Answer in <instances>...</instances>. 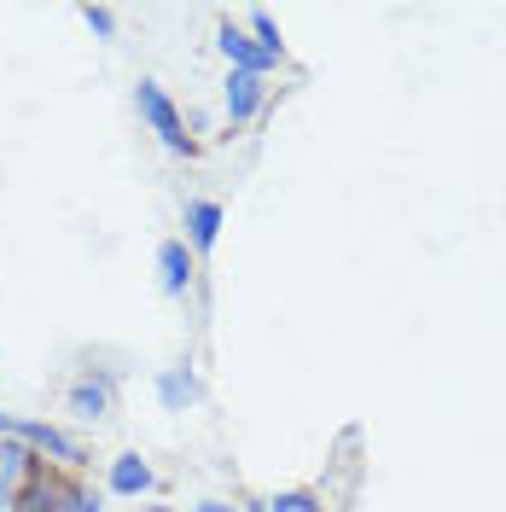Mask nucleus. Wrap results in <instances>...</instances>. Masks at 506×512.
Returning a JSON list of instances; mask_svg holds the SVG:
<instances>
[{
    "label": "nucleus",
    "mask_w": 506,
    "mask_h": 512,
    "mask_svg": "<svg viewBox=\"0 0 506 512\" xmlns=\"http://www.w3.org/2000/svg\"><path fill=\"white\" fill-rule=\"evenodd\" d=\"M134 105H140V117L152 123V134H158L175 158H192V134H187V123H181V111H175V99L163 94L158 82H140V88H134Z\"/></svg>",
    "instance_id": "obj_1"
},
{
    "label": "nucleus",
    "mask_w": 506,
    "mask_h": 512,
    "mask_svg": "<svg viewBox=\"0 0 506 512\" xmlns=\"http://www.w3.org/2000/svg\"><path fill=\"white\" fill-rule=\"evenodd\" d=\"M0 437H12V443L35 448V454H53V460H64V466H76V460H82V443H76V437H64L59 425H47V419L0 414Z\"/></svg>",
    "instance_id": "obj_2"
},
{
    "label": "nucleus",
    "mask_w": 506,
    "mask_h": 512,
    "mask_svg": "<svg viewBox=\"0 0 506 512\" xmlns=\"http://www.w3.org/2000/svg\"><path fill=\"white\" fill-rule=\"evenodd\" d=\"M30 478H35V448L0 437V512L18 507V495L30 489Z\"/></svg>",
    "instance_id": "obj_3"
},
{
    "label": "nucleus",
    "mask_w": 506,
    "mask_h": 512,
    "mask_svg": "<svg viewBox=\"0 0 506 512\" xmlns=\"http://www.w3.org/2000/svg\"><path fill=\"white\" fill-rule=\"evenodd\" d=\"M158 286H163V297H187V286H192V251L181 245V239L158 245Z\"/></svg>",
    "instance_id": "obj_4"
},
{
    "label": "nucleus",
    "mask_w": 506,
    "mask_h": 512,
    "mask_svg": "<svg viewBox=\"0 0 506 512\" xmlns=\"http://www.w3.org/2000/svg\"><path fill=\"white\" fill-rule=\"evenodd\" d=\"M216 41H222V53H227V64H233V70H251V76L274 70V59H268V53L256 47L251 35H239V30H233V24H222V30H216Z\"/></svg>",
    "instance_id": "obj_5"
},
{
    "label": "nucleus",
    "mask_w": 506,
    "mask_h": 512,
    "mask_svg": "<svg viewBox=\"0 0 506 512\" xmlns=\"http://www.w3.org/2000/svg\"><path fill=\"white\" fill-rule=\"evenodd\" d=\"M256 105H262V76L233 70V76H227V117H233V123H251Z\"/></svg>",
    "instance_id": "obj_6"
},
{
    "label": "nucleus",
    "mask_w": 506,
    "mask_h": 512,
    "mask_svg": "<svg viewBox=\"0 0 506 512\" xmlns=\"http://www.w3.org/2000/svg\"><path fill=\"white\" fill-rule=\"evenodd\" d=\"M158 396H163L169 414H187L192 402H198V379H192V367H169V373L158 379Z\"/></svg>",
    "instance_id": "obj_7"
},
{
    "label": "nucleus",
    "mask_w": 506,
    "mask_h": 512,
    "mask_svg": "<svg viewBox=\"0 0 506 512\" xmlns=\"http://www.w3.org/2000/svg\"><path fill=\"white\" fill-rule=\"evenodd\" d=\"M187 233H192V251H210V245L222 239V210L204 204V198H192L187 204Z\"/></svg>",
    "instance_id": "obj_8"
},
{
    "label": "nucleus",
    "mask_w": 506,
    "mask_h": 512,
    "mask_svg": "<svg viewBox=\"0 0 506 512\" xmlns=\"http://www.w3.org/2000/svg\"><path fill=\"white\" fill-rule=\"evenodd\" d=\"M111 489H117V495H146V489H152V466H146L140 454H117V460H111Z\"/></svg>",
    "instance_id": "obj_9"
},
{
    "label": "nucleus",
    "mask_w": 506,
    "mask_h": 512,
    "mask_svg": "<svg viewBox=\"0 0 506 512\" xmlns=\"http://www.w3.org/2000/svg\"><path fill=\"white\" fill-rule=\"evenodd\" d=\"M70 408L82 419H99L111 408V390H105V384H76V390H70Z\"/></svg>",
    "instance_id": "obj_10"
},
{
    "label": "nucleus",
    "mask_w": 506,
    "mask_h": 512,
    "mask_svg": "<svg viewBox=\"0 0 506 512\" xmlns=\"http://www.w3.org/2000/svg\"><path fill=\"white\" fill-rule=\"evenodd\" d=\"M12 512H59V489H53L47 478H30V489L18 495V507Z\"/></svg>",
    "instance_id": "obj_11"
},
{
    "label": "nucleus",
    "mask_w": 506,
    "mask_h": 512,
    "mask_svg": "<svg viewBox=\"0 0 506 512\" xmlns=\"http://www.w3.org/2000/svg\"><path fill=\"white\" fill-rule=\"evenodd\" d=\"M251 30H256V47H262V53H268V59L280 64V30H274V18H268V12H251Z\"/></svg>",
    "instance_id": "obj_12"
},
{
    "label": "nucleus",
    "mask_w": 506,
    "mask_h": 512,
    "mask_svg": "<svg viewBox=\"0 0 506 512\" xmlns=\"http://www.w3.org/2000/svg\"><path fill=\"white\" fill-rule=\"evenodd\" d=\"M274 512H326V507H320L309 489H291V495H280V501H274Z\"/></svg>",
    "instance_id": "obj_13"
},
{
    "label": "nucleus",
    "mask_w": 506,
    "mask_h": 512,
    "mask_svg": "<svg viewBox=\"0 0 506 512\" xmlns=\"http://www.w3.org/2000/svg\"><path fill=\"white\" fill-rule=\"evenodd\" d=\"M82 24L94 35H117V18H111V6H82Z\"/></svg>",
    "instance_id": "obj_14"
},
{
    "label": "nucleus",
    "mask_w": 506,
    "mask_h": 512,
    "mask_svg": "<svg viewBox=\"0 0 506 512\" xmlns=\"http://www.w3.org/2000/svg\"><path fill=\"white\" fill-rule=\"evenodd\" d=\"M59 512H99V501H94V495H64Z\"/></svg>",
    "instance_id": "obj_15"
},
{
    "label": "nucleus",
    "mask_w": 506,
    "mask_h": 512,
    "mask_svg": "<svg viewBox=\"0 0 506 512\" xmlns=\"http://www.w3.org/2000/svg\"><path fill=\"white\" fill-rule=\"evenodd\" d=\"M198 512H239V507H222V501H198Z\"/></svg>",
    "instance_id": "obj_16"
},
{
    "label": "nucleus",
    "mask_w": 506,
    "mask_h": 512,
    "mask_svg": "<svg viewBox=\"0 0 506 512\" xmlns=\"http://www.w3.org/2000/svg\"><path fill=\"white\" fill-rule=\"evenodd\" d=\"M140 512H169V507H140Z\"/></svg>",
    "instance_id": "obj_17"
}]
</instances>
